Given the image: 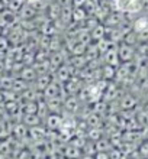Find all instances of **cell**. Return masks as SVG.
Masks as SVG:
<instances>
[{"label":"cell","instance_id":"cell-1","mask_svg":"<svg viewBox=\"0 0 148 159\" xmlns=\"http://www.w3.org/2000/svg\"><path fill=\"white\" fill-rule=\"evenodd\" d=\"M113 7L116 12H121L123 15H134L140 13L144 9L142 0H113Z\"/></svg>","mask_w":148,"mask_h":159},{"label":"cell","instance_id":"cell-2","mask_svg":"<svg viewBox=\"0 0 148 159\" xmlns=\"http://www.w3.org/2000/svg\"><path fill=\"white\" fill-rule=\"evenodd\" d=\"M125 19H127V16L123 13L115 10V12H110L107 15V17L103 20V25L107 26V28H119L125 22Z\"/></svg>","mask_w":148,"mask_h":159},{"label":"cell","instance_id":"cell-3","mask_svg":"<svg viewBox=\"0 0 148 159\" xmlns=\"http://www.w3.org/2000/svg\"><path fill=\"white\" fill-rule=\"evenodd\" d=\"M118 54H119L121 62H131L132 59H134V57H135V49H134V46L122 43L118 48Z\"/></svg>","mask_w":148,"mask_h":159},{"label":"cell","instance_id":"cell-4","mask_svg":"<svg viewBox=\"0 0 148 159\" xmlns=\"http://www.w3.org/2000/svg\"><path fill=\"white\" fill-rule=\"evenodd\" d=\"M36 15H38V10L35 9L34 4L31 3H25L23 7L19 10V16H21L22 20H32Z\"/></svg>","mask_w":148,"mask_h":159},{"label":"cell","instance_id":"cell-5","mask_svg":"<svg viewBox=\"0 0 148 159\" xmlns=\"http://www.w3.org/2000/svg\"><path fill=\"white\" fill-rule=\"evenodd\" d=\"M61 6H60L57 2H51L50 6L47 7V16L50 20L55 22V20H58L60 17H61Z\"/></svg>","mask_w":148,"mask_h":159},{"label":"cell","instance_id":"cell-6","mask_svg":"<svg viewBox=\"0 0 148 159\" xmlns=\"http://www.w3.org/2000/svg\"><path fill=\"white\" fill-rule=\"evenodd\" d=\"M105 62L107 65H112V67H118L119 62H121V59H119V54H118V49L116 48H110L107 52H105Z\"/></svg>","mask_w":148,"mask_h":159},{"label":"cell","instance_id":"cell-7","mask_svg":"<svg viewBox=\"0 0 148 159\" xmlns=\"http://www.w3.org/2000/svg\"><path fill=\"white\" fill-rule=\"evenodd\" d=\"M89 12L86 10V7H73V22L80 25L81 22H84L89 17Z\"/></svg>","mask_w":148,"mask_h":159},{"label":"cell","instance_id":"cell-8","mask_svg":"<svg viewBox=\"0 0 148 159\" xmlns=\"http://www.w3.org/2000/svg\"><path fill=\"white\" fill-rule=\"evenodd\" d=\"M90 34H92V39H93L94 42H99L100 39L107 36V28H106L103 23H99L94 29L90 30Z\"/></svg>","mask_w":148,"mask_h":159},{"label":"cell","instance_id":"cell-9","mask_svg":"<svg viewBox=\"0 0 148 159\" xmlns=\"http://www.w3.org/2000/svg\"><path fill=\"white\" fill-rule=\"evenodd\" d=\"M132 28H134V32L140 34V32H144L148 29V16H138L135 20L132 22Z\"/></svg>","mask_w":148,"mask_h":159},{"label":"cell","instance_id":"cell-10","mask_svg":"<svg viewBox=\"0 0 148 159\" xmlns=\"http://www.w3.org/2000/svg\"><path fill=\"white\" fill-rule=\"evenodd\" d=\"M77 41L81 42V43H84V45H89L90 42L93 41L92 39V34H90L89 29H86V28H80V29L77 30Z\"/></svg>","mask_w":148,"mask_h":159},{"label":"cell","instance_id":"cell-11","mask_svg":"<svg viewBox=\"0 0 148 159\" xmlns=\"http://www.w3.org/2000/svg\"><path fill=\"white\" fill-rule=\"evenodd\" d=\"M73 7H74V6L61 9V17H60V19L63 20L64 25H67V26H68V23L73 22Z\"/></svg>","mask_w":148,"mask_h":159},{"label":"cell","instance_id":"cell-12","mask_svg":"<svg viewBox=\"0 0 148 159\" xmlns=\"http://www.w3.org/2000/svg\"><path fill=\"white\" fill-rule=\"evenodd\" d=\"M35 77H36V71H35V68H31V67L22 68L21 78L23 80V81H32V80H35Z\"/></svg>","mask_w":148,"mask_h":159},{"label":"cell","instance_id":"cell-13","mask_svg":"<svg viewBox=\"0 0 148 159\" xmlns=\"http://www.w3.org/2000/svg\"><path fill=\"white\" fill-rule=\"evenodd\" d=\"M96 45H98V49H99V52H107V51L110 49V48H113V42L110 41L109 38H103V39H100L99 42H96Z\"/></svg>","mask_w":148,"mask_h":159},{"label":"cell","instance_id":"cell-14","mask_svg":"<svg viewBox=\"0 0 148 159\" xmlns=\"http://www.w3.org/2000/svg\"><path fill=\"white\" fill-rule=\"evenodd\" d=\"M57 96H58V85L55 83H51L50 85L44 90V97L50 100V98H55Z\"/></svg>","mask_w":148,"mask_h":159},{"label":"cell","instance_id":"cell-15","mask_svg":"<svg viewBox=\"0 0 148 159\" xmlns=\"http://www.w3.org/2000/svg\"><path fill=\"white\" fill-rule=\"evenodd\" d=\"M57 77H58V80H61L63 83H67L68 80L71 78V75H70V68L61 65V67L58 68V71H57Z\"/></svg>","mask_w":148,"mask_h":159},{"label":"cell","instance_id":"cell-16","mask_svg":"<svg viewBox=\"0 0 148 159\" xmlns=\"http://www.w3.org/2000/svg\"><path fill=\"white\" fill-rule=\"evenodd\" d=\"M51 83H52V81L50 80V75H48V74H44V75H41L38 80H36V85H38V88L39 90H42V91L50 85Z\"/></svg>","mask_w":148,"mask_h":159},{"label":"cell","instance_id":"cell-17","mask_svg":"<svg viewBox=\"0 0 148 159\" xmlns=\"http://www.w3.org/2000/svg\"><path fill=\"white\" fill-rule=\"evenodd\" d=\"M136 42H138V35H136V32H134V30L128 32V34L125 35V38H123V43H127V45L134 46Z\"/></svg>","mask_w":148,"mask_h":159},{"label":"cell","instance_id":"cell-18","mask_svg":"<svg viewBox=\"0 0 148 159\" xmlns=\"http://www.w3.org/2000/svg\"><path fill=\"white\" fill-rule=\"evenodd\" d=\"M23 121H25L28 126H38L39 125V116L38 114H25V117H23Z\"/></svg>","mask_w":148,"mask_h":159},{"label":"cell","instance_id":"cell-19","mask_svg":"<svg viewBox=\"0 0 148 159\" xmlns=\"http://www.w3.org/2000/svg\"><path fill=\"white\" fill-rule=\"evenodd\" d=\"M63 57H61V54H60V52H55L54 55H52V57H51L50 58V64H51V68H60L61 67V65H63Z\"/></svg>","mask_w":148,"mask_h":159},{"label":"cell","instance_id":"cell-20","mask_svg":"<svg viewBox=\"0 0 148 159\" xmlns=\"http://www.w3.org/2000/svg\"><path fill=\"white\" fill-rule=\"evenodd\" d=\"M47 125L50 127H52V129H55V127L61 126V117L57 116V114H50L47 117Z\"/></svg>","mask_w":148,"mask_h":159},{"label":"cell","instance_id":"cell-21","mask_svg":"<svg viewBox=\"0 0 148 159\" xmlns=\"http://www.w3.org/2000/svg\"><path fill=\"white\" fill-rule=\"evenodd\" d=\"M135 104H136V100L132 96H129V94L122 98V107L123 109H132V107H135Z\"/></svg>","mask_w":148,"mask_h":159},{"label":"cell","instance_id":"cell-22","mask_svg":"<svg viewBox=\"0 0 148 159\" xmlns=\"http://www.w3.org/2000/svg\"><path fill=\"white\" fill-rule=\"evenodd\" d=\"M103 77H105V80H112L113 77H116V68L112 65H106L103 68Z\"/></svg>","mask_w":148,"mask_h":159},{"label":"cell","instance_id":"cell-23","mask_svg":"<svg viewBox=\"0 0 148 159\" xmlns=\"http://www.w3.org/2000/svg\"><path fill=\"white\" fill-rule=\"evenodd\" d=\"M25 3H26L25 0H13L12 3L7 6V9H9V10H12V12H15V13H16V12L19 13V10L23 7V4H25Z\"/></svg>","mask_w":148,"mask_h":159},{"label":"cell","instance_id":"cell-24","mask_svg":"<svg viewBox=\"0 0 148 159\" xmlns=\"http://www.w3.org/2000/svg\"><path fill=\"white\" fill-rule=\"evenodd\" d=\"M13 83H15V80H13V78L4 77V78L0 80V87L4 88V90H12V88H13Z\"/></svg>","mask_w":148,"mask_h":159},{"label":"cell","instance_id":"cell-25","mask_svg":"<svg viewBox=\"0 0 148 159\" xmlns=\"http://www.w3.org/2000/svg\"><path fill=\"white\" fill-rule=\"evenodd\" d=\"M13 91H25L26 90V84L23 80H15V83H13Z\"/></svg>","mask_w":148,"mask_h":159},{"label":"cell","instance_id":"cell-26","mask_svg":"<svg viewBox=\"0 0 148 159\" xmlns=\"http://www.w3.org/2000/svg\"><path fill=\"white\" fill-rule=\"evenodd\" d=\"M67 109H70V110H76L77 109L76 97H70V98L67 100Z\"/></svg>","mask_w":148,"mask_h":159},{"label":"cell","instance_id":"cell-27","mask_svg":"<svg viewBox=\"0 0 148 159\" xmlns=\"http://www.w3.org/2000/svg\"><path fill=\"white\" fill-rule=\"evenodd\" d=\"M87 123H89L90 126H98L99 125V117L96 116V114H90V117L87 119Z\"/></svg>","mask_w":148,"mask_h":159},{"label":"cell","instance_id":"cell-28","mask_svg":"<svg viewBox=\"0 0 148 159\" xmlns=\"http://www.w3.org/2000/svg\"><path fill=\"white\" fill-rule=\"evenodd\" d=\"M7 48H9V41L0 36V52H4Z\"/></svg>","mask_w":148,"mask_h":159},{"label":"cell","instance_id":"cell-29","mask_svg":"<svg viewBox=\"0 0 148 159\" xmlns=\"http://www.w3.org/2000/svg\"><path fill=\"white\" fill-rule=\"evenodd\" d=\"M57 3L61 7H70V6H73V0H57Z\"/></svg>","mask_w":148,"mask_h":159},{"label":"cell","instance_id":"cell-30","mask_svg":"<svg viewBox=\"0 0 148 159\" xmlns=\"http://www.w3.org/2000/svg\"><path fill=\"white\" fill-rule=\"evenodd\" d=\"M87 0H73V6L74 7H84Z\"/></svg>","mask_w":148,"mask_h":159},{"label":"cell","instance_id":"cell-31","mask_svg":"<svg viewBox=\"0 0 148 159\" xmlns=\"http://www.w3.org/2000/svg\"><path fill=\"white\" fill-rule=\"evenodd\" d=\"M99 134H100V132H99V130L92 129V130H90V133H89V136L92 139H94V140H98V139H99Z\"/></svg>","mask_w":148,"mask_h":159},{"label":"cell","instance_id":"cell-32","mask_svg":"<svg viewBox=\"0 0 148 159\" xmlns=\"http://www.w3.org/2000/svg\"><path fill=\"white\" fill-rule=\"evenodd\" d=\"M70 149H71V151H67V152H65V153H67V155H68V156H76V155H77V153H79V152H77V151H76L77 148H70Z\"/></svg>","mask_w":148,"mask_h":159},{"label":"cell","instance_id":"cell-33","mask_svg":"<svg viewBox=\"0 0 148 159\" xmlns=\"http://www.w3.org/2000/svg\"><path fill=\"white\" fill-rule=\"evenodd\" d=\"M96 159H109V155H107V153H102V152H99L98 156H96Z\"/></svg>","mask_w":148,"mask_h":159},{"label":"cell","instance_id":"cell-34","mask_svg":"<svg viewBox=\"0 0 148 159\" xmlns=\"http://www.w3.org/2000/svg\"><path fill=\"white\" fill-rule=\"evenodd\" d=\"M81 159H96V158H93L92 155H86V156H83Z\"/></svg>","mask_w":148,"mask_h":159},{"label":"cell","instance_id":"cell-35","mask_svg":"<svg viewBox=\"0 0 148 159\" xmlns=\"http://www.w3.org/2000/svg\"><path fill=\"white\" fill-rule=\"evenodd\" d=\"M26 3H35V2H36V0H25Z\"/></svg>","mask_w":148,"mask_h":159},{"label":"cell","instance_id":"cell-36","mask_svg":"<svg viewBox=\"0 0 148 159\" xmlns=\"http://www.w3.org/2000/svg\"><path fill=\"white\" fill-rule=\"evenodd\" d=\"M51 2H57V0H51Z\"/></svg>","mask_w":148,"mask_h":159},{"label":"cell","instance_id":"cell-37","mask_svg":"<svg viewBox=\"0 0 148 159\" xmlns=\"http://www.w3.org/2000/svg\"><path fill=\"white\" fill-rule=\"evenodd\" d=\"M147 68H148V61H147Z\"/></svg>","mask_w":148,"mask_h":159}]
</instances>
